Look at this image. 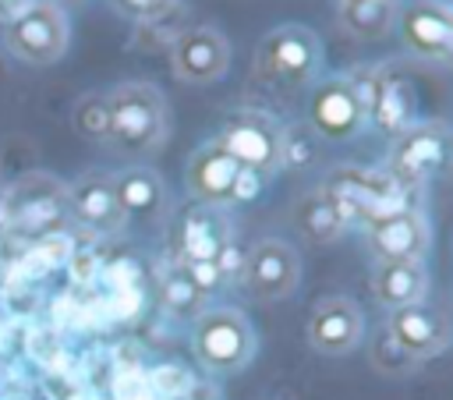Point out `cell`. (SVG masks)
I'll return each mask as SVG.
<instances>
[{
	"mask_svg": "<svg viewBox=\"0 0 453 400\" xmlns=\"http://www.w3.org/2000/svg\"><path fill=\"white\" fill-rule=\"evenodd\" d=\"M110 145L131 156H152L170 135V106L152 81H120L106 92Z\"/></svg>",
	"mask_w": 453,
	"mask_h": 400,
	"instance_id": "obj_1",
	"label": "cell"
},
{
	"mask_svg": "<svg viewBox=\"0 0 453 400\" xmlns=\"http://www.w3.org/2000/svg\"><path fill=\"white\" fill-rule=\"evenodd\" d=\"M71 127L85 142H110V110L106 92H85L71 106Z\"/></svg>",
	"mask_w": 453,
	"mask_h": 400,
	"instance_id": "obj_25",
	"label": "cell"
},
{
	"mask_svg": "<svg viewBox=\"0 0 453 400\" xmlns=\"http://www.w3.org/2000/svg\"><path fill=\"white\" fill-rule=\"evenodd\" d=\"M177 7V0H113V11L127 21H159Z\"/></svg>",
	"mask_w": 453,
	"mask_h": 400,
	"instance_id": "obj_26",
	"label": "cell"
},
{
	"mask_svg": "<svg viewBox=\"0 0 453 400\" xmlns=\"http://www.w3.org/2000/svg\"><path fill=\"white\" fill-rule=\"evenodd\" d=\"M396 4L389 0H336V25L350 39H382L393 32Z\"/></svg>",
	"mask_w": 453,
	"mask_h": 400,
	"instance_id": "obj_22",
	"label": "cell"
},
{
	"mask_svg": "<svg viewBox=\"0 0 453 400\" xmlns=\"http://www.w3.org/2000/svg\"><path fill=\"white\" fill-rule=\"evenodd\" d=\"M322 39L315 28L283 21L269 28L251 53V78L269 88H304L322 78Z\"/></svg>",
	"mask_w": 453,
	"mask_h": 400,
	"instance_id": "obj_2",
	"label": "cell"
},
{
	"mask_svg": "<svg viewBox=\"0 0 453 400\" xmlns=\"http://www.w3.org/2000/svg\"><path fill=\"white\" fill-rule=\"evenodd\" d=\"M304 340L322 358H347L365 340V312L347 294H326L311 304Z\"/></svg>",
	"mask_w": 453,
	"mask_h": 400,
	"instance_id": "obj_14",
	"label": "cell"
},
{
	"mask_svg": "<svg viewBox=\"0 0 453 400\" xmlns=\"http://www.w3.org/2000/svg\"><path fill=\"white\" fill-rule=\"evenodd\" d=\"M159 301H163L166 315L188 319V322H195V315L209 308V294L191 280V273L180 262L163 269V276H159Z\"/></svg>",
	"mask_w": 453,
	"mask_h": 400,
	"instance_id": "obj_23",
	"label": "cell"
},
{
	"mask_svg": "<svg viewBox=\"0 0 453 400\" xmlns=\"http://www.w3.org/2000/svg\"><path fill=\"white\" fill-rule=\"evenodd\" d=\"M0 42L11 57L32 67L57 64L71 46V21L57 0H35L25 14L0 28Z\"/></svg>",
	"mask_w": 453,
	"mask_h": 400,
	"instance_id": "obj_8",
	"label": "cell"
},
{
	"mask_svg": "<svg viewBox=\"0 0 453 400\" xmlns=\"http://www.w3.org/2000/svg\"><path fill=\"white\" fill-rule=\"evenodd\" d=\"M365 244L375 262H425L432 248V223L421 209L403 205L365 227Z\"/></svg>",
	"mask_w": 453,
	"mask_h": 400,
	"instance_id": "obj_17",
	"label": "cell"
},
{
	"mask_svg": "<svg viewBox=\"0 0 453 400\" xmlns=\"http://www.w3.org/2000/svg\"><path fill=\"white\" fill-rule=\"evenodd\" d=\"M428 290L432 276L425 262H375L372 269V294L386 312L428 301Z\"/></svg>",
	"mask_w": 453,
	"mask_h": 400,
	"instance_id": "obj_21",
	"label": "cell"
},
{
	"mask_svg": "<svg viewBox=\"0 0 453 400\" xmlns=\"http://www.w3.org/2000/svg\"><path fill=\"white\" fill-rule=\"evenodd\" d=\"M177 400H219V393L212 386H188Z\"/></svg>",
	"mask_w": 453,
	"mask_h": 400,
	"instance_id": "obj_29",
	"label": "cell"
},
{
	"mask_svg": "<svg viewBox=\"0 0 453 400\" xmlns=\"http://www.w3.org/2000/svg\"><path fill=\"white\" fill-rule=\"evenodd\" d=\"M372 365H375L379 372H386V375H393V372H407V368H411V361L393 347V340H389L386 333H379V340H375V347H372Z\"/></svg>",
	"mask_w": 453,
	"mask_h": 400,
	"instance_id": "obj_27",
	"label": "cell"
},
{
	"mask_svg": "<svg viewBox=\"0 0 453 400\" xmlns=\"http://www.w3.org/2000/svg\"><path fill=\"white\" fill-rule=\"evenodd\" d=\"M64 223H71L67 188L42 170L18 177V184L4 195V227H11L28 241L64 230Z\"/></svg>",
	"mask_w": 453,
	"mask_h": 400,
	"instance_id": "obj_7",
	"label": "cell"
},
{
	"mask_svg": "<svg viewBox=\"0 0 453 400\" xmlns=\"http://www.w3.org/2000/svg\"><path fill=\"white\" fill-rule=\"evenodd\" d=\"M32 4H35V0H0V25L14 21V18H18V14H25Z\"/></svg>",
	"mask_w": 453,
	"mask_h": 400,
	"instance_id": "obj_28",
	"label": "cell"
},
{
	"mask_svg": "<svg viewBox=\"0 0 453 400\" xmlns=\"http://www.w3.org/2000/svg\"><path fill=\"white\" fill-rule=\"evenodd\" d=\"M170 71L184 85H212L230 71V39L216 25H188L170 42Z\"/></svg>",
	"mask_w": 453,
	"mask_h": 400,
	"instance_id": "obj_15",
	"label": "cell"
},
{
	"mask_svg": "<svg viewBox=\"0 0 453 400\" xmlns=\"http://www.w3.org/2000/svg\"><path fill=\"white\" fill-rule=\"evenodd\" d=\"M308 88L311 92H308L304 117L322 142H350L368 127V110L350 74H322Z\"/></svg>",
	"mask_w": 453,
	"mask_h": 400,
	"instance_id": "obj_11",
	"label": "cell"
},
{
	"mask_svg": "<svg viewBox=\"0 0 453 400\" xmlns=\"http://www.w3.org/2000/svg\"><path fill=\"white\" fill-rule=\"evenodd\" d=\"M319 195L333 205L343 227H368L407 205L403 188H396L386 170H368V166H333L322 177Z\"/></svg>",
	"mask_w": 453,
	"mask_h": 400,
	"instance_id": "obj_5",
	"label": "cell"
},
{
	"mask_svg": "<svg viewBox=\"0 0 453 400\" xmlns=\"http://www.w3.org/2000/svg\"><path fill=\"white\" fill-rule=\"evenodd\" d=\"M64 188H67V216L78 227H85L92 234H103V237H113V234H120L127 227L110 173L88 170V173L74 177Z\"/></svg>",
	"mask_w": 453,
	"mask_h": 400,
	"instance_id": "obj_18",
	"label": "cell"
},
{
	"mask_svg": "<svg viewBox=\"0 0 453 400\" xmlns=\"http://www.w3.org/2000/svg\"><path fill=\"white\" fill-rule=\"evenodd\" d=\"M294 227H297V234L308 244H333L347 230L343 219L333 212V205L319 195V188L308 191L304 198H297V205H294Z\"/></svg>",
	"mask_w": 453,
	"mask_h": 400,
	"instance_id": "obj_24",
	"label": "cell"
},
{
	"mask_svg": "<svg viewBox=\"0 0 453 400\" xmlns=\"http://www.w3.org/2000/svg\"><path fill=\"white\" fill-rule=\"evenodd\" d=\"M449 159V127L442 120H414L389 142L386 173L396 188L411 191L442 173Z\"/></svg>",
	"mask_w": 453,
	"mask_h": 400,
	"instance_id": "obj_9",
	"label": "cell"
},
{
	"mask_svg": "<svg viewBox=\"0 0 453 400\" xmlns=\"http://www.w3.org/2000/svg\"><path fill=\"white\" fill-rule=\"evenodd\" d=\"M110 177H113V191H117L124 223L156 227L170 216V191L152 166L138 163V166H124Z\"/></svg>",
	"mask_w": 453,
	"mask_h": 400,
	"instance_id": "obj_19",
	"label": "cell"
},
{
	"mask_svg": "<svg viewBox=\"0 0 453 400\" xmlns=\"http://www.w3.org/2000/svg\"><path fill=\"white\" fill-rule=\"evenodd\" d=\"M234 244V230L226 219V209L212 205H188L177 216V262H216Z\"/></svg>",
	"mask_w": 453,
	"mask_h": 400,
	"instance_id": "obj_20",
	"label": "cell"
},
{
	"mask_svg": "<svg viewBox=\"0 0 453 400\" xmlns=\"http://www.w3.org/2000/svg\"><path fill=\"white\" fill-rule=\"evenodd\" d=\"M262 188V181L255 173H244L216 138L202 142L191 149L188 163H184V191L195 205H212V209H226L234 202L251 198Z\"/></svg>",
	"mask_w": 453,
	"mask_h": 400,
	"instance_id": "obj_6",
	"label": "cell"
},
{
	"mask_svg": "<svg viewBox=\"0 0 453 400\" xmlns=\"http://www.w3.org/2000/svg\"><path fill=\"white\" fill-rule=\"evenodd\" d=\"M382 333L393 340V347L411 365L439 358L453 340L449 315L435 301H418V304H407V308H393L386 315V329Z\"/></svg>",
	"mask_w": 453,
	"mask_h": 400,
	"instance_id": "obj_13",
	"label": "cell"
},
{
	"mask_svg": "<svg viewBox=\"0 0 453 400\" xmlns=\"http://www.w3.org/2000/svg\"><path fill=\"white\" fill-rule=\"evenodd\" d=\"M393 32L400 46L432 67L453 60V7L446 0H403L396 4Z\"/></svg>",
	"mask_w": 453,
	"mask_h": 400,
	"instance_id": "obj_12",
	"label": "cell"
},
{
	"mask_svg": "<svg viewBox=\"0 0 453 400\" xmlns=\"http://www.w3.org/2000/svg\"><path fill=\"white\" fill-rule=\"evenodd\" d=\"M350 81L361 92V103L368 110V124L382 127L386 135H400L407 124H414V85L403 71H393L386 64L368 67V74H350Z\"/></svg>",
	"mask_w": 453,
	"mask_h": 400,
	"instance_id": "obj_16",
	"label": "cell"
},
{
	"mask_svg": "<svg viewBox=\"0 0 453 400\" xmlns=\"http://www.w3.org/2000/svg\"><path fill=\"white\" fill-rule=\"evenodd\" d=\"M212 138L244 173H255L258 181H269L287 166V127L265 110H230Z\"/></svg>",
	"mask_w": 453,
	"mask_h": 400,
	"instance_id": "obj_4",
	"label": "cell"
},
{
	"mask_svg": "<svg viewBox=\"0 0 453 400\" xmlns=\"http://www.w3.org/2000/svg\"><path fill=\"white\" fill-rule=\"evenodd\" d=\"M258 350L255 326L234 304H209L191 322V354L209 375H237Z\"/></svg>",
	"mask_w": 453,
	"mask_h": 400,
	"instance_id": "obj_3",
	"label": "cell"
},
{
	"mask_svg": "<svg viewBox=\"0 0 453 400\" xmlns=\"http://www.w3.org/2000/svg\"><path fill=\"white\" fill-rule=\"evenodd\" d=\"M389 4H400V0H389Z\"/></svg>",
	"mask_w": 453,
	"mask_h": 400,
	"instance_id": "obj_30",
	"label": "cell"
},
{
	"mask_svg": "<svg viewBox=\"0 0 453 400\" xmlns=\"http://www.w3.org/2000/svg\"><path fill=\"white\" fill-rule=\"evenodd\" d=\"M237 280H241L244 294L258 304L287 301L301 283V255L283 237H258L241 255Z\"/></svg>",
	"mask_w": 453,
	"mask_h": 400,
	"instance_id": "obj_10",
	"label": "cell"
}]
</instances>
